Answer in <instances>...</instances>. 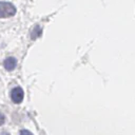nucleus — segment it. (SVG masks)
<instances>
[{
  "instance_id": "nucleus-2",
  "label": "nucleus",
  "mask_w": 135,
  "mask_h": 135,
  "mask_svg": "<svg viewBox=\"0 0 135 135\" xmlns=\"http://www.w3.org/2000/svg\"><path fill=\"white\" fill-rule=\"evenodd\" d=\"M23 97H24V93H23V90L21 88L17 86V88H14L12 90L11 98H12L14 103H20L23 100Z\"/></svg>"
},
{
  "instance_id": "nucleus-5",
  "label": "nucleus",
  "mask_w": 135,
  "mask_h": 135,
  "mask_svg": "<svg viewBox=\"0 0 135 135\" xmlns=\"http://www.w3.org/2000/svg\"><path fill=\"white\" fill-rule=\"evenodd\" d=\"M20 135H33V134L30 131H27V130H22L20 132Z\"/></svg>"
},
{
  "instance_id": "nucleus-6",
  "label": "nucleus",
  "mask_w": 135,
  "mask_h": 135,
  "mask_svg": "<svg viewBox=\"0 0 135 135\" xmlns=\"http://www.w3.org/2000/svg\"><path fill=\"white\" fill-rule=\"evenodd\" d=\"M4 121H5V117H4V115H3L2 113H0V126L3 124Z\"/></svg>"
},
{
  "instance_id": "nucleus-4",
  "label": "nucleus",
  "mask_w": 135,
  "mask_h": 135,
  "mask_svg": "<svg viewBox=\"0 0 135 135\" xmlns=\"http://www.w3.org/2000/svg\"><path fill=\"white\" fill-rule=\"evenodd\" d=\"M41 33H42V31H41V28L39 27V25H36L35 26V28L33 30V32H32V39H36V38H38L40 35H41Z\"/></svg>"
},
{
  "instance_id": "nucleus-7",
  "label": "nucleus",
  "mask_w": 135,
  "mask_h": 135,
  "mask_svg": "<svg viewBox=\"0 0 135 135\" xmlns=\"http://www.w3.org/2000/svg\"><path fill=\"white\" fill-rule=\"evenodd\" d=\"M0 135H9V134H7V133L4 132V133H2V134H0Z\"/></svg>"
},
{
  "instance_id": "nucleus-3",
  "label": "nucleus",
  "mask_w": 135,
  "mask_h": 135,
  "mask_svg": "<svg viewBox=\"0 0 135 135\" xmlns=\"http://www.w3.org/2000/svg\"><path fill=\"white\" fill-rule=\"evenodd\" d=\"M4 68L6 71H13L17 65V60L14 57H8L4 60Z\"/></svg>"
},
{
  "instance_id": "nucleus-1",
  "label": "nucleus",
  "mask_w": 135,
  "mask_h": 135,
  "mask_svg": "<svg viewBox=\"0 0 135 135\" xmlns=\"http://www.w3.org/2000/svg\"><path fill=\"white\" fill-rule=\"evenodd\" d=\"M16 14V7L9 3L0 1V18H8Z\"/></svg>"
}]
</instances>
